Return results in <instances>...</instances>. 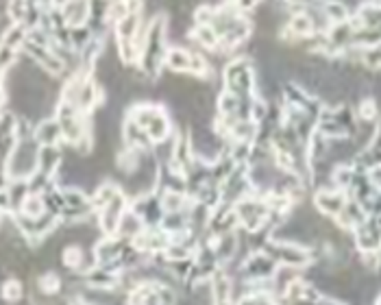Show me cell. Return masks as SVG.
<instances>
[{"mask_svg": "<svg viewBox=\"0 0 381 305\" xmlns=\"http://www.w3.org/2000/svg\"><path fill=\"white\" fill-rule=\"evenodd\" d=\"M5 290H7L5 295H7L9 299H17V297H20V285H17V283H9Z\"/></svg>", "mask_w": 381, "mask_h": 305, "instance_id": "1", "label": "cell"}]
</instances>
